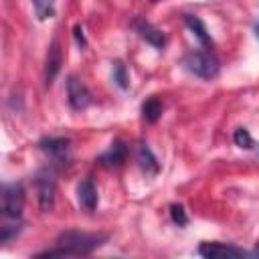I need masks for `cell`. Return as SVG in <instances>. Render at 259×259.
<instances>
[{"instance_id":"6da1fadb","label":"cell","mask_w":259,"mask_h":259,"mask_svg":"<svg viewBox=\"0 0 259 259\" xmlns=\"http://www.w3.org/2000/svg\"><path fill=\"white\" fill-rule=\"evenodd\" d=\"M107 237L105 235H91V233H79V231H67L59 237V249L42 251L38 257H69V255H87L95 247H99Z\"/></svg>"},{"instance_id":"7a4b0ae2","label":"cell","mask_w":259,"mask_h":259,"mask_svg":"<svg viewBox=\"0 0 259 259\" xmlns=\"http://www.w3.org/2000/svg\"><path fill=\"white\" fill-rule=\"evenodd\" d=\"M184 65L188 71H192L194 75H198L202 79H212L219 73V61L210 53H202V51L188 53L184 59Z\"/></svg>"},{"instance_id":"3957f363","label":"cell","mask_w":259,"mask_h":259,"mask_svg":"<svg viewBox=\"0 0 259 259\" xmlns=\"http://www.w3.org/2000/svg\"><path fill=\"white\" fill-rule=\"evenodd\" d=\"M24 206V188L20 182L4 184L2 188V212L6 219H18Z\"/></svg>"},{"instance_id":"277c9868","label":"cell","mask_w":259,"mask_h":259,"mask_svg":"<svg viewBox=\"0 0 259 259\" xmlns=\"http://www.w3.org/2000/svg\"><path fill=\"white\" fill-rule=\"evenodd\" d=\"M34 184H36V192H38L40 210H51L53 202H55V178H53V174L49 170L38 172Z\"/></svg>"},{"instance_id":"5b68a950","label":"cell","mask_w":259,"mask_h":259,"mask_svg":"<svg viewBox=\"0 0 259 259\" xmlns=\"http://www.w3.org/2000/svg\"><path fill=\"white\" fill-rule=\"evenodd\" d=\"M67 95H69V103H71L73 109H85L91 103L89 89L77 77H69V81H67Z\"/></svg>"},{"instance_id":"8992f818","label":"cell","mask_w":259,"mask_h":259,"mask_svg":"<svg viewBox=\"0 0 259 259\" xmlns=\"http://www.w3.org/2000/svg\"><path fill=\"white\" fill-rule=\"evenodd\" d=\"M198 253L202 257H245V255H251L239 247L223 245V243H202L198 247Z\"/></svg>"},{"instance_id":"52a82bcc","label":"cell","mask_w":259,"mask_h":259,"mask_svg":"<svg viewBox=\"0 0 259 259\" xmlns=\"http://www.w3.org/2000/svg\"><path fill=\"white\" fill-rule=\"evenodd\" d=\"M127 158V146L123 142H113L105 154L99 156V164L105 168H117Z\"/></svg>"},{"instance_id":"ba28073f","label":"cell","mask_w":259,"mask_h":259,"mask_svg":"<svg viewBox=\"0 0 259 259\" xmlns=\"http://www.w3.org/2000/svg\"><path fill=\"white\" fill-rule=\"evenodd\" d=\"M77 198H79V204L85 210H95V206H97V188H95L93 180L85 178V180L79 182V186H77Z\"/></svg>"},{"instance_id":"9c48e42d","label":"cell","mask_w":259,"mask_h":259,"mask_svg":"<svg viewBox=\"0 0 259 259\" xmlns=\"http://www.w3.org/2000/svg\"><path fill=\"white\" fill-rule=\"evenodd\" d=\"M134 28L140 32V36L142 38H146L150 45H154V47H164V42H166V36L162 34V30H158L156 26H152L148 20H142V18H138L136 22H134Z\"/></svg>"},{"instance_id":"30bf717a","label":"cell","mask_w":259,"mask_h":259,"mask_svg":"<svg viewBox=\"0 0 259 259\" xmlns=\"http://www.w3.org/2000/svg\"><path fill=\"white\" fill-rule=\"evenodd\" d=\"M38 148L42 152L51 154L53 158L63 160V158H67V152H69V140L67 138H47V140H40Z\"/></svg>"},{"instance_id":"8fae6325","label":"cell","mask_w":259,"mask_h":259,"mask_svg":"<svg viewBox=\"0 0 259 259\" xmlns=\"http://www.w3.org/2000/svg\"><path fill=\"white\" fill-rule=\"evenodd\" d=\"M61 61H63V55H61L59 42H53L51 49H49V55H47V71H45V77H47V83L49 85L57 77V73L61 69Z\"/></svg>"},{"instance_id":"7c38bea8","label":"cell","mask_w":259,"mask_h":259,"mask_svg":"<svg viewBox=\"0 0 259 259\" xmlns=\"http://www.w3.org/2000/svg\"><path fill=\"white\" fill-rule=\"evenodd\" d=\"M138 162H140V168L146 174H156L160 170V164H158L156 156L152 154V150L146 144H140L138 146Z\"/></svg>"},{"instance_id":"4fadbf2b","label":"cell","mask_w":259,"mask_h":259,"mask_svg":"<svg viewBox=\"0 0 259 259\" xmlns=\"http://www.w3.org/2000/svg\"><path fill=\"white\" fill-rule=\"evenodd\" d=\"M186 24H188V28L196 34V38L204 45V47H210L212 45V38H210V34H208V30H206V26H204V22L200 20V18H196V16H186Z\"/></svg>"},{"instance_id":"5bb4252c","label":"cell","mask_w":259,"mask_h":259,"mask_svg":"<svg viewBox=\"0 0 259 259\" xmlns=\"http://www.w3.org/2000/svg\"><path fill=\"white\" fill-rule=\"evenodd\" d=\"M142 115H144V119L150 121V123L158 121L160 115H162V103H160L156 97H150V99L142 105Z\"/></svg>"},{"instance_id":"9a60e30c","label":"cell","mask_w":259,"mask_h":259,"mask_svg":"<svg viewBox=\"0 0 259 259\" xmlns=\"http://www.w3.org/2000/svg\"><path fill=\"white\" fill-rule=\"evenodd\" d=\"M32 6L38 20H47L55 14V0H32Z\"/></svg>"},{"instance_id":"2e32d148","label":"cell","mask_w":259,"mask_h":259,"mask_svg":"<svg viewBox=\"0 0 259 259\" xmlns=\"http://www.w3.org/2000/svg\"><path fill=\"white\" fill-rule=\"evenodd\" d=\"M233 140H235V144H237L239 148H245V150L253 148V138H251V134H249L245 127H239V130H235V136H233Z\"/></svg>"},{"instance_id":"e0dca14e","label":"cell","mask_w":259,"mask_h":259,"mask_svg":"<svg viewBox=\"0 0 259 259\" xmlns=\"http://www.w3.org/2000/svg\"><path fill=\"white\" fill-rule=\"evenodd\" d=\"M170 214H172V221L178 225V227H184L188 223V217H186V210L182 204H172L170 206Z\"/></svg>"},{"instance_id":"ac0fdd59","label":"cell","mask_w":259,"mask_h":259,"mask_svg":"<svg viewBox=\"0 0 259 259\" xmlns=\"http://www.w3.org/2000/svg\"><path fill=\"white\" fill-rule=\"evenodd\" d=\"M113 79L117 81V85L121 89H127V73H125V65L123 63H115L113 65Z\"/></svg>"},{"instance_id":"d6986e66","label":"cell","mask_w":259,"mask_h":259,"mask_svg":"<svg viewBox=\"0 0 259 259\" xmlns=\"http://www.w3.org/2000/svg\"><path fill=\"white\" fill-rule=\"evenodd\" d=\"M75 36H77L79 45H85V40H83V34H81V26H75Z\"/></svg>"},{"instance_id":"ffe728a7","label":"cell","mask_w":259,"mask_h":259,"mask_svg":"<svg viewBox=\"0 0 259 259\" xmlns=\"http://www.w3.org/2000/svg\"><path fill=\"white\" fill-rule=\"evenodd\" d=\"M253 255H259V241H257V245H255V251H253Z\"/></svg>"},{"instance_id":"44dd1931","label":"cell","mask_w":259,"mask_h":259,"mask_svg":"<svg viewBox=\"0 0 259 259\" xmlns=\"http://www.w3.org/2000/svg\"><path fill=\"white\" fill-rule=\"evenodd\" d=\"M255 32H257V36H259V22H257V26H255Z\"/></svg>"},{"instance_id":"7402d4cb","label":"cell","mask_w":259,"mask_h":259,"mask_svg":"<svg viewBox=\"0 0 259 259\" xmlns=\"http://www.w3.org/2000/svg\"><path fill=\"white\" fill-rule=\"evenodd\" d=\"M152 2H156V0H152Z\"/></svg>"}]
</instances>
